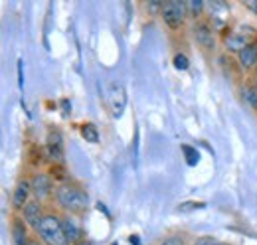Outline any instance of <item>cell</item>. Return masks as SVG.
Here are the masks:
<instances>
[{
    "mask_svg": "<svg viewBox=\"0 0 257 245\" xmlns=\"http://www.w3.org/2000/svg\"><path fill=\"white\" fill-rule=\"evenodd\" d=\"M194 36H196V42L202 48H206V50H212L214 48V32H212V28L208 24H204V22L196 24L194 26Z\"/></svg>",
    "mask_w": 257,
    "mask_h": 245,
    "instance_id": "ba28073f",
    "label": "cell"
},
{
    "mask_svg": "<svg viewBox=\"0 0 257 245\" xmlns=\"http://www.w3.org/2000/svg\"><path fill=\"white\" fill-rule=\"evenodd\" d=\"M62 225H64V231H65V235H67V239H69V241H79L81 229H79V225H77L71 217L62 219Z\"/></svg>",
    "mask_w": 257,
    "mask_h": 245,
    "instance_id": "4fadbf2b",
    "label": "cell"
},
{
    "mask_svg": "<svg viewBox=\"0 0 257 245\" xmlns=\"http://www.w3.org/2000/svg\"><path fill=\"white\" fill-rule=\"evenodd\" d=\"M107 103L113 111V115H121L123 109H125V103H127V97H125V89L117 83H111L109 89H107Z\"/></svg>",
    "mask_w": 257,
    "mask_h": 245,
    "instance_id": "277c9868",
    "label": "cell"
},
{
    "mask_svg": "<svg viewBox=\"0 0 257 245\" xmlns=\"http://www.w3.org/2000/svg\"><path fill=\"white\" fill-rule=\"evenodd\" d=\"M218 243V239L216 237H210V235H206V237H200V239H196V243L194 245H216Z\"/></svg>",
    "mask_w": 257,
    "mask_h": 245,
    "instance_id": "d6986e66",
    "label": "cell"
},
{
    "mask_svg": "<svg viewBox=\"0 0 257 245\" xmlns=\"http://www.w3.org/2000/svg\"><path fill=\"white\" fill-rule=\"evenodd\" d=\"M30 186H32L34 196L38 200H44V198L52 196V192H56L54 184H52V178L48 174H34V178L30 180Z\"/></svg>",
    "mask_w": 257,
    "mask_h": 245,
    "instance_id": "5b68a950",
    "label": "cell"
},
{
    "mask_svg": "<svg viewBox=\"0 0 257 245\" xmlns=\"http://www.w3.org/2000/svg\"><path fill=\"white\" fill-rule=\"evenodd\" d=\"M30 192H32V186H30V182L22 180V182L16 186V190H14V196H12V206H14L16 210H22V208L28 204Z\"/></svg>",
    "mask_w": 257,
    "mask_h": 245,
    "instance_id": "30bf717a",
    "label": "cell"
},
{
    "mask_svg": "<svg viewBox=\"0 0 257 245\" xmlns=\"http://www.w3.org/2000/svg\"><path fill=\"white\" fill-rule=\"evenodd\" d=\"M12 241L14 245H26L28 243V235H26V225L22 223V219H14L12 221Z\"/></svg>",
    "mask_w": 257,
    "mask_h": 245,
    "instance_id": "7c38bea8",
    "label": "cell"
},
{
    "mask_svg": "<svg viewBox=\"0 0 257 245\" xmlns=\"http://www.w3.org/2000/svg\"><path fill=\"white\" fill-rule=\"evenodd\" d=\"M243 4H245V8H247V10H251V12L257 16V0H245Z\"/></svg>",
    "mask_w": 257,
    "mask_h": 245,
    "instance_id": "ffe728a7",
    "label": "cell"
},
{
    "mask_svg": "<svg viewBox=\"0 0 257 245\" xmlns=\"http://www.w3.org/2000/svg\"><path fill=\"white\" fill-rule=\"evenodd\" d=\"M81 137L87 141V143H99V133H97L95 125H83L81 127Z\"/></svg>",
    "mask_w": 257,
    "mask_h": 245,
    "instance_id": "5bb4252c",
    "label": "cell"
},
{
    "mask_svg": "<svg viewBox=\"0 0 257 245\" xmlns=\"http://www.w3.org/2000/svg\"><path fill=\"white\" fill-rule=\"evenodd\" d=\"M40 239L46 245H69L71 241L67 239L64 231V225H62V219L58 215L48 214L42 217L40 225L36 227Z\"/></svg>",
    "mask_w": 257,
    "mask_h": 245,
    "instance_id": "7a4b0ae2",
    "label": "cell"
},
{
    "mask_svg": "<svg viewBox=\"0 0 257 245\" xmlns=\"http://www.w3.org/2000/svg\"><path fill=\"white\" fill-rule=\"evenodd\" d=\"M182 151L188 156V164H196V162H198V153L194 151L192 147H182Z\"/></svg>",
    "mask_w": 257,
    "mask_h": 245,
    "instance_id": "ac0fdd59",
    "label": "cell"
},
{
    "mask_svg": "<svg viewBox=\"0 0 257 245\" xmlns=\"http://www.w3.org/2000/svg\"><path fill=\"white\" fill-rule=\"evenodd\" d=\"M22 217H24V221L28 223V225H32V227H38L40 225V221H42V206H40V202L38 200H32V202H28L24 208H22Z\"/></svg>",
    "mask_w": 257,
    "mask_h": 245,
    "instance_id": "8992f818",
    "label": "cell"
},
{
    "mask_svg": "<svg viewBox=\"0 0 257 245\" xmlns=\"http://www.w3.org/2000/svg\"><path fill=\"white\" fill-rule=\"evenodd\" d=\"M77 245H89V243H87V241H79Z\"/></svg>",
    "mask_w": 257,
    "mask_h": 245,
    "instance_id": "603a6c76",
    "label": "cell"
},
{
    "mask_svg": "<svg viewBox=\"0 0 257 245\" xmlns=\"http://www.w3.org/2000/svg\"><path fill=\"white\" fill-rule=\"evenodd\" d=\"M253 73H255V79H257V67H255V69H253Z\"/></svg>",
    "mask_w": 257,
    "mask_h": 245,
    "instance_id": "cb8c5ba5",
    "label": "cell"
},
{
    "mask_svg": "<svg viewBox=\"0 0 257 245\" xmlns=\"http://www.w3.org/2000/svg\"><path fill=\"white\" fill-rule=\"evenodd\" d=\"M216 245H225V243H222V241H218V243H216Z\"/></svg>",
    "mask_w": 257,
    "mask_h": 245,
    "instance_id": "d4e9b609",
    "label": "cell"
},
{
    "mask_svg": "<svg viewBox=\"0 0 257 245\" xmlns=\"http://www.w3.org/2000/svg\"><path fill=\"white\" fill-rule=\"evenodd\" d=\"M243 99L247 101V105H249L251 109L257 111V87L255 85H247V87L243 89Z\"/></svg>",
    "mask_w": 257,
    "mask_h": 245,
    "instance_id": "9a60e30c",
    "label": "cell"
},
{
    "mask_svg": "<svg viewBox=\"0 0 257 245\" xmlns=\"http://www.w3.org/2000/svg\"><path fill=\"white\" fill-rule=\"evenodd\" d=\"M26 245H40V243H38V241H34V239H28V243Z\"/></svg>",
    "mask_w": 257,
    "mask_h": 245,
    "instance_id": "7402d4cb",
    "label": "cell"
},
{
    "mask_svg": "<svg viewBox=\"0 0 257 245\" xmlns=\"http://www.w3.org/2000/svg\"><path fill=\"white\" fill-rule=\"evenodd\" d=\"M186 16H188L186 2L172 0V2L162 4V20L166 22V26H170V28H178V26H182V22H184Z\"/></svg>",
    "mask_w": 257,
    "mask_h": 245,
    "instance_id": "3957f363",
    "label": "cell"
},
{
    "mask_svg": "<svg viewBox=\"0 0 257 245\" xmlns=\"http://www.w3.org/2000/svg\"><path fill=\"white\" fill-rule=\"evenodd\" d=\"M48 156L56 162L64 158V145H62V135L60 133H50L48 137Z\"/></svg>",
    "mask_w": 257,
    "mask_h": 245,
    "instance_id": "8fae6325",
    "label": "cell"
},
{
    "mask_svg": "<svg viewBox=\"0 0 257 245\" xmlns=\"http://www.w3.org/2000/svg\"><path fill=\"white\" fill-rule=\"evenodd\" d=\"M253 85H255V87H257V81H255V83H253Z\"/></svg>",
    "mask_w": 257,
    "mask_h": 245,
    "instance_id": "484cf974",
    "label": "cell"
},
{
    "mask_svg": "<svg viewBox=\"0 0 257 245\" xmlns=\"http://www.w3.org/2000/svg\"><path fill=\"white\" fill-rule=\"evenodd\" d=\"M174 67H176V69H182V71L188 69V58H186L184 54H176V56H174Z\"/></svg>",
    "mask_w": 257,
    "mask_h": 245,
    "instance_id": "e0dca14e",
    "label": "cell"
},
{
    "mask_svg": "<svg viewBox=\"0 0 257 245\" xmlns=\"http://www.w3.org/2000/svg\"><path fill=\"white\" fill-rule=\"evenodd\" d=\"M161 245H182V241H180L178 237H168V239H164Z\"/></svg>",
    "mask_w": 257,
    "mask_h": 245,
    "instance_id": "44dd1931",
    "label": "cell"
},
{
    "mask_svg": "<svg viewBox=\"0 0 257 245\" xmlns=\"http://www.w3.org/2000/svg\"><path fill=\"white\" fill-rule=\"evenodd\" d=\"M237 60L239 65L243 69H255L257 67V42H251L247 48H243L239 54H237Z\"/></svg>",
    "mask_w": 257,
    "mask_h": 245,
    "instance_id": "9c48e42d",
    "label": "cell"
},
{
    "mask_svg": "<svg viewBox=\"0 0 257 245\" xmlns=\"http://www.w3.org/2000/svg\"><path fill=\"white\" fill-rule=\"evenodd\" d=\"M251 42L249 38L243 34V32H231L227 38H225V50L231 52V54H239L243 48H247Z\"/></svg>",
    "mask_w": 257,
    "mask_h": 245,
    "instance_id": "52a82bcc",
    "label": "cell"
},
{
    "mask_svg": "<svg viewBox=\"0 0 257 245\" xmlns=\"http://www.w3.org/2000/svg\"><path fill=\"white\" fill-rule=\"evenodd\" d=\"M56 200H58V204H60L64 210L73 212V214L83 212V210L89 206L87 194H85L81 188L73 186V184H60V186L56 188Z\"/></svg>",
    "mask_w": 257,
    "mask_h": 245,
    "instance_id": "6da1fadb",
    "label": "cell"
},
{
    "mask_svg": "<svg viewBox=\"0 0 257 245\" xmlns=\"http://www.w3.org/2000/svg\"><path fill=\"white\" fill-rule=\"evenodd\" d=\"M186 10H188V14L190 16H200L202 14V10H204V4L200 2V0H192V2H186Z\"/></svg>",
    "mask_w": 257,
    "mask_h": 245,
    "instance_id": "2e32d148",
    "label": "cell"
}]
</instances>
